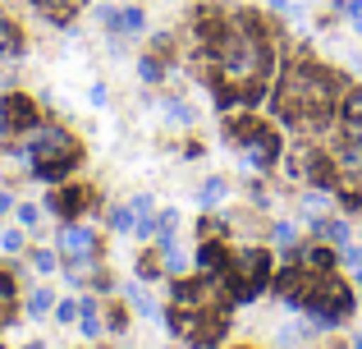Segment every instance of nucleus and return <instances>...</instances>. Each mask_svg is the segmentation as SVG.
Instances as JSON below:
<instances>
[{
  "instance_id": "ddd939ff",
  "label": "nucleus",
  "mask_w": 362,
  "mask_h": 349,
  "mask_svg": "<svg viewBox=\"0 0 362 349\" xmlns=\"http://www.w3.org/2000/svg\"><path fill=\"white\" fill-rule=\"evenodd\" d=\"M312 230H317L326 244H339V248L349 244V221H326V216H312Z\"/></svg>"
},
{
  "instance_id": "7c9ffc66",
  "label": "nucleus",
  "mask_w": 362,
  "mask_h": 349,
  "mask_svg": "<svg viewBox=\"0 0 362 349\" xmlns=\"http://www.w3.org/2000/svg\"><path fill=\"white\" fill-rule=\"evenodd\" d=\"M138 276H142V280H156V276H160V271H156V258H142V262H138Z\"/></svg>"
},
{
  "instance_id": "5701e85b",
  "label": "nucleus",
  "mask_w": 362,
  "mask_h": 349,
  "mask_svg": "<svg viewBox=\"0 0 362 349\" xmlns=\"http://www.w3.org/2000/svg\"><path fill=\"white\" fill-rule=\"evenodd\" d=\"M0 248L14 258V253H23V230H0Z\"/></svg>"
},
{
  "instance_id": "4c0bfd02",
  "label": "nucleus",
  "mask_w": 362,
  "mask_h": 349,
  "mask_svg": "<svg viewBox=\"0 0 362 349\" xmlns=\"http://www.w3.org/2000/svg\"><path fill=\"white\" fill-rule=\"evenodd\" d=\"M358 285H362V267H358Z\"/></svg>"
},
{
  "instance_id": "39448f33",
  "label": "nucleus",
  "mask_w": 362,
  "mask_h": 349,
  "mask_svg": "<svg viewBox=\"0 0 362 349\" xmlns=\"http://www.w3.org/2000/svg\"><path fill=\"white\" fill-rule=\"evenodd\" d=\"M97 18L110 28V33H119V37H138L142 28H147V14H142L138 5H101Z\"/></svg>"
},
{
  "instance_id": "f03ea898",
  "label": "nucleus",
  "mask_w": 362,
  "mask_h": 349,
  "mask_svg": "<svg viewBox=\"0 0 362 349\" xmlns=\"http://www.w3.org/2000/svg\"><path fill=\"white\" fill-rule=\"evenodd\" d=\"M14 156L33 161V175H42V179H64L78 166V143L60 125H37V129H28V143Z\"/></svg>"
},
{
  "instance_id": "bb28decb",
  "label": "nucleus",
  "mask_w": 362,
  "mask_h": 349,
  "mask_svg": "<svg viewBox=\"0 0 362 349\" xmlns=\"http://www.w3.org/2000/svg\"><path fill=\"white\" fill-rule=\"evenodd\" d=\"M165 115H170V120H179V125H188V120H193V110H188L184 101H165Z\"/></svg>"
},
{
  "instance_id": "423d86ee",
  "label": "nucleus",
  "mask_w": 362,
  "mask_h": 349,
  "mask_svg": "<svg viewBox=\"0 0 362 349\" xmlns=\"http://www.w3.org/2000/svg\"><path fill=\"white\" fill-rule=\"evenodd\" d=\"M0 120H5L9 134H28V129L42 125V120H37V106L23 97V92H9V97L0 101Z\"/></svg>"
},
{
  "instance_id": "f8f14e48",
  "label": "nucleus",
  "mask_w": 362,
  "mask_h": 349,
  "mask_svg": "<svg viewBox=\"0 0 362 349\" xmlns=\"http://www.w3.org/2000/svg\"><path fill=\"white\" fill-rule=\"evenodd\" d=\"M0 55H23V33L9 14H0Z\"/></svg>"
},
{
  "instance_id": "1a4fd4ad",
  "label": "nucleus",
  "mask_w": 362,
  "mask_h": 349,
  "mask_svg": "<svg viewBox=\"0 0 362 349\" xmlns=\"http://www.w3.org/2000/svg\"><path fill=\"white\" fill-rule=\"evenodd\" d=\"M197 267L211 271V276H225V271H230V253L221 248V239H202V248H197Z\"/></svg>"
},
{
  "instance_id": "412c9836",
  "label": "nucleus",
  "mask_w": 362,
  "mask_h": 349,
  "mask_svg": "<svg viewBox=\"0 0 362 349\" xmlns=\"http://www.w3.org/2000/svg\"><path fill=\"white\" fill-rule=\"evenodd\" d=\"M37 9H46V14L60 23V18H69V9H74V0H33Z\"/></svg>"
},
{
  "instance_id": "4be33fe9",
  "label": "nucleus",
  "mask_w": 362,
  "mask_h": 349,
  "mask_svg": "<svg viewBox=\"0 0 362 349\" xmlns=\"http://www.w3.org/2000/svg\"><path fill=\"white\" fill-rule=\"evenodd\" d=\"M133 221H138V216H133V207H115V212H110V230H119V234H129Z\"/></svg>"
},
{
  "instance_id": "f704fd0d",
  "label": "nucleus",
  "mask_w": 362,
  "mask_h": 349,
  "mask_svg": "<svg viewBox=\"0 0 362 349\" xmlns=\"http://www.w3.org/2000/svg\"><path fill=\"white\" fill-rule=\"evenodd\" d=\"M9 207H14V198H9V193H0V216H5Z\"/></svg>"
},
{
  "instance_id": "c756f323",
  "label": "nucleus",
  "mask_w": 362,
  "mask_h": 349,
  "mask_svg": "<svg viewBox=\"0 0 362 349\" xmlns=\"http://www.w3.org/2000/svg\"><path fill=\"white\" fill-rule=\"evenodd\" d=\"M14 276H9V271H0V299H5V304H9V299H14Z\"/></svg>"
},
{
  "instance_id": "a878e982",
  "label": "nucleus",
  "mask_w": 362,
  "mask_h": 349,
  "mask_svg": "<svg viewBox=\"0 0 362 349\" xmlns=\"http://www.w3.org/2000/svg\"><path fill=\"white\" fill-rule=\"evenodd\" d=\"M78 299H64V304H55V317H60V322H78Z\"/></svg>"
},
{
  "instance_id": "c9c22d12",
  "label": "nucleus",
  "mask_w": 362,
  "mask_h": 349,
  "mask_svg": "<svg viewBox=\"0 0 362 349\" xmlns=\"http://www.w3.org/2000/svg\"><path fill=\"white\" fill-rule=\"evenodd\" d=\"M289 5L293 0H271V9H280V14H289Z\"/></svg>"
},
{
  "instance_id": "473e14b6",
  "label": "nucleus",
  "mask_w": 362,
  "mask_h": 349,
  "mask_svg": "<svg viewBox=\"0 0 362 349\" xmlns=\"http://www.w3.org/2000/svg\"><path fill=\"white\" fill-rule=\"evenodd\" d=\"M133 216H151V193H138V198H133Z\"/></svg>"
},
{
  "instance_id": "72a5a7b5",
  "label": "nucleus",
  "mask_w": 362,
  "mask_h": 349,
  "mask_svg": "<svg viewBox=\"0 0 362 349\" xmlns=\"http://www.w3.org/2000/svg\"><path fill=\"white\" fill-rule=\"evenodd\" d=\"M344 258H349V267H354V271L362 267V248H349V253H344Z\"/></svg>"
},
{
  "instance_id": "e433bc0d",
  "label": "nucleus",
  "mask_w": 362,
  "mask_h": 349,
  "mask_svg": "<svg viewBox=\"0 0 362 349\" xmlns=\"http://www.w3.org/2000/svg\"><path fill=\"white\" fill-rule=\"evenodd\" d=\"M354 349H362V331H358V341H354Z\"/></svg>"
},
{
  "instance_id": "f3484780",
  "label": "nucleus",
  "mask_w": 362,
  "mask_h": 349,
  "mask_svg": "<svg viewBox=\"0 0 362 349\" xmlns=\"http://www.w3.org/2000/svg\"><path fill=\"white\" fill-rule=\"evenodd\" d=\"M78 322H83V336H88V341H97V336H101V317H97V304H92V299H83Z\"/></svg>"
},
{
  "instance_id": "9b49d317",
  "label": "nucleus",
  "mask_w": 362,
  "mask_h": 349,
  "mask_svg": "<svg viewBox=\"0 0 362 349\" xmlns=\"http://www.w3.org/2000/svg\"><path fill=\"white\" fill-rule=\"evenodd\" d=\"M335 171H344V175H362V138L358 134H349L344 143H339V152H335Z\"/></svg>"
},
{
  "instance_id": "a211bd4d",
  "label": "nucleus",
  "mask_w": 362,
  "mask_h": 349,
  "mask_svg": "<svg viewBox=\"0 0 362 349\" xmlns=\"http://www.w3.org/2000/svg\"><path fill=\"white\" fill-rule=\"evenodd\" d=\"M257 129H262V120H257V115H234V120H230V138H234V143L252 138Z\"/></svg>"
},
{
  "instance_id": "9d476101",
  "label": "nucleus",
  "mask_w": 362,
  "mask_h": 349,
  "mask_svg": "<svg viewBox=\"0 0 362 349\" xmlns=\"http://www.w3.org/2000/svg\"><path fill=\"white\" fill-rule=\"evenodd\" d=\"M88 198H92L88 188H64V193H55V198H51L46 207H51L55 216H78L83 207H88Z\"/></svg>"
},
{
  "instance_id": "6e6552de",
  "label": "nucleus",
  "mask_w": 362,
  "mask_h": 349,
  "mask_svg": "<svg viewBox=\"0 0 362 349\" xmlns=\"http://www.w3.org/2000/svg\"><path fill=\"white\" fill-rule=\"evenodd\" d=\"M339 125H344V134L362 138V88H349L339 97Z\"/></svg>"
},
{
  "instance_id": "6ab92c4d",
  "label": "nucleus",
  "mask_w": 362,
  "mask_h": 349,
  "mask_svg": "<svg viewBox=\"0 0 362 349\" xmlns=\"http://www.w3.org/2000/svg\"><path fill=\"white\" fill-rule=\"evenodd\" d=\"M55 308V294L51 290H33V294H28V317H46Z\"/></svg>"
},
{
  "instance_id": "cd10ccee",
  "label": "nucleus",
  "mask_w": 362,
  "mask_h": 349,
  "mask_svg": "<svg viewBox=\"0 0 362 349\" xmlns=\"http://www.w3.org/2000/svg\"><path fill=\"white\" fill-rule=\"evenodd\" d=\"M303 207H308V216H321V212H326V193H317V188H312V193L303 198Z\"/></svg>"
},
{
  "instance_id": "58836bf2",
  "label": "nucleus",
  "mask_w": 362,
  "mask_h": 349,
  "mask_svg": "<svg viewBox=\"0 0 362 349\" xmlns=\"http://www.w3.org/2000/svg\"><path fill=\"white\" fill-rule=\"evenodd\" d=\"M28 349H42V345H28Z\"/></svg>"
},
{
  "instance_id": "dca6fc26",
  "label": "nucleus",
  "mask_w": 362,
  "mask_h": 349,
  "mask_svg": "<svg viewBox=\"0 0 362 349\" xmlns=\"http://www.w3.org/2000/svg\"><path fill=\"white\" fill-rule=\"evenodd\" d=\"M28 267H33L37 276H55V267H60V262H55L51 248H33V253H28Z\"/></svg>"
},
{
  "instance_id": "7ed1b4c3",
  "label": "nucleus",
  "mask_w": 362,
  "mask_h": 349,
  "mask_svg": "<svg viewBox=\"0 0 362 349\" xmlns=\"http://www.w3.org/2000/svg\"><path fill=\"white\" fill-rule=\"evenodd\" d=\"M225 280H230V294H234V299H257V294L266 290V280H271V258H266L262 248L234 253Z\"/></svg>"
},
{
  "instance_id": "c85d7f7f",
  "label": "nucleus",
  "mask_w": 362,
  "mask_h": 349,
  "mask_svg": "<svg viewBox=\"0 0 362 349\" xmlns=\"http://www.w3.org/2000/svg\"><path fill=\"white\" fill-rule=\"evenodd\" d=\"M138 74H142L147 83H156V79H160V60H151V55H147V60H138Z\"/></svg>"
},
{
  "instance_id": "b1692460",
  "label": "nucleus",
  "mask_w": 362,
  "mask_h": 349,
  "mask_svg": "<svg viewBox=\"0 0 362 349\" xmlns=\"http://www.w3.org/2000/svg\"><path fill=\"white\" fill-rule=\"evenodd\" d=\"M339 202H344V212H362V188L344 184V188H339Z\"/></svg>"
},
{
  "instance_id": "4468645a",
  "label": "nucleus",
  "mask_w": 362,
  "mask_h": 349,
  "mask_svg": "<svg viewBox=\"0 0 362 349\" xmlns=\"http://www.w3.org/2000/svg\"><path fill=\"white\" fill-rule=\"evenodd\" d=\"M293 262H303V267H312V271H335V253L321 248V244H317V248H303Z\"/></svg>"
},
{
  "instance_id": "2f4dec72",
  "label": "nucleus",
  "mask_w": 362,
  "mask_h": 349,
  "mask_svg": "<svg viewBox=\"0 0 362 349\" xmlns=\"http://www.w3.org/2000/svg\"><path fill=\"white\" fill-rule=\"evenodd\" d=\"M202 239H225V225L221 221H202Z\"/></svg>"
},
{
  "instance_id": "0eeeda50",
  "label": "nucleus",
  "mask_w": 362,
  "mask_h": 349,
  "mask_svg": "<svg viewBox=\"0 0 362 349\" xmlns=\"http://www.w3.org/2000/svg\"><path fill=\"white\" fill-rule=\"evenodd\" d=\"M60 253L64 258H97V234L88 225H64L60 230Z\"/></svg>"
},
{
  "instance_id": "393cba45",
  "label": "nucleus",
  "mask_w": 362,
  "mask_h": 349,
  "mask_svg": "<svg viewBox=\"0 0 362 349\" xmlns=\"http://www.w3.org/2000/svg\"><path fill=\"white\" fill-rule=\"evenodd\" d=\"M14 212H18V225H23V230H33V225H37V221H42V212H37V207H33V202H18V207H14Z\"/></svg>"
},
{
  "instance_id": "aec40b11",
  "label": "nucleus",
  "mask_w": 362,
  "mask_h": 349,
  "mask_svg": "<svg viewBox=\"0 0 362 349\" xmlns=\"http://www.w3.org/2000/svg\"><path fill=\"white\" fill-rule=\"evenodd\" d=\"M271 239L280 244V248H293V244H298V230H293L289 221H275V225H271Z\"/></svg>"
},
{
  "instance_id": "20e7f679",
  "label": "nucleus",
  "mask_w": 362,
  "mask_h": 349,
  "mask_svg": "<svg viewBox=\"0 0 362 349\" xmlns=\"http://www.w3.org/2000/svg\"><path fill=\"white\" fill-rule=\"evenodd\" d=\"M239 156H243V171H252V175H262V171H275V161H280V134L275 129H257L252 138H243L239 143Z\"/></svg>"
},
{
  "instance_id": "f257e3e1",
  "label": "nucleus",
  "mask_w": 362,
  "mask_h": 349,
  "mask_svg": "<svg viewBox=\"0 0 362 349\" xmlns=\"http://www.w3.org/2000/svg\"><path fill=\"white\" fill-rule=\"evenodd\" d=\"M339 88H344V83H339L330 69L293 64V69H284L280 92H275V115L293 120V125H317V120H326L330 106L339 101Z\"/></svg>"
},
{
  "instance_id": "2eb2a0df",
  "label": "nucleus",
  "mask_w": 362,
  "mask_h": 349,
  "mask_svg": "<svg viewBox=\"0 0 362 349\" xmlns=\"http://www.w3.org/2000/svg\"><path fill=\"white\" fill-rule=\"evenodd\" d=\"M197 202H202L206 212H211V207H221L225 202V179H206V184L197 188Z\"/></svg>"
}]
</instances>
